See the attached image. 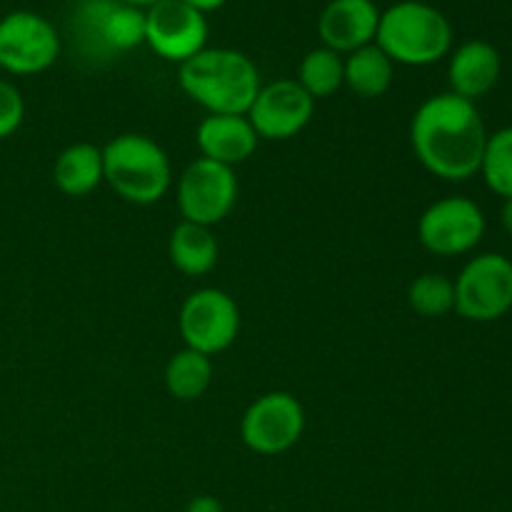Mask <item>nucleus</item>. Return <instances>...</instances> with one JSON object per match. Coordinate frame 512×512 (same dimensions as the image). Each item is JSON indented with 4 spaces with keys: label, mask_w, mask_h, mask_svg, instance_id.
I'll use <instances>...</instances> for the list:
<instances>
[{
    "label": "nucleus",
    "mask_w": 512,
    "mask_h": 512,
    "mask_svg": "<svg viewBox=\"0 0 512 512\" xmlns=\"http://www.w3.org/2000/svg\"><path fill=\"white\" fill-rule=\"evenodd\" d=\"M178 83L208 115H248L263 88L253 60L235 48H205L178 68Z\"/></svg>",
    "instance_id": "2"
},
{
    "label": "nucleus",
    "mask_w": 512,
    "mask_h": 512,
    "mask_svg": "<svg viewBox=\"0 0 512 512\" xmlns=\"http://www.w3.org/2000/svg\"><path fill=\"white\" fill-rule=\"evenodd\" d=\"M170 263L183 275L198 278L210 273L218 263V240L213 238L210 228L183 220L175 225L168 240Z\"/></svg>",
    "instance_id": "18"
},
{
    "label": "nucleus",
    "mask_w": 512,
    "mask_h": 512,
    "mask_svg": "<svg viewBox=\"0 0 512 512\" xmlns=\"http://www.w3.org/2000/svg\"><path fill=\"white\" fill-rule=\"evenodd\" d=\"M120 3H128V5H135V8H143V10H148L150 5L160 3V0H120Z\"/></svg>",
    "instance_id": "28"
},
{
    "label": "nucleus",
    "mask_w": 512,
    "mask_h": 512,
    "mask_svg": "<svg viewBox=\"0 0 512 512\" xmlns=\"http://www.w3.org/2000/svg\"><path fill=\"white\" fill-rule=\"evenodd\" d=\"M305 410L285 390L260 395L240 420V438L258 455H283L303 438Z\"/></svg>",
    "instance_id": "9"
},
{
    "label": "nucleus",
    "mask_w": 512,
    "mask_h": 512,
    "mask_svg": "<svg viewBox=\"0 0 512 512\" xmlns=\"http://www.w3.org/2000/svg\"><path fill=\"white\" fill-rule=\"evenodd\" d=\"M315 100L300 88L298 80H275L263 85L248 110V120L258 138L288 140L295 138L310 123Z\"/></svg>",
    "instance_id": "13"
},
{
    "label": "nucleus",
    "mask_w": 512,
    "mask_h": 512,
    "mask_svg": "<svg viewBox=\"0 0 512 512\" xmlns=\"http://www.w3.org/2000/svg\"><path fill=\"white\" fill-rule=\"evenodd\" d=\"M478 173H483L485 185L495 195L505 200L512 198V125L488 135Z\"/></svg>",
    "instance_id": "22"
},
{
    "label": "nucleus",
    "mask_w": 512,
    "mask_h": 512,
    "mask_svg": "<svg viewBox=\"0 0 512 512\" xmlns=\"http://www.w3.org/2000/svg\"><path fill=\"white\" fill-rule=\"evenodd\" d=\"M53 180L60 193L70 198H85L103 178V148L93 143H75L55 158Z\"/></svg>",
    "instance_id": "17"
},
{
    "label": "nucleus",
    "mask_w": 512,
    "mask_h": 512,
    "mask_svg": "<svg viewBox=\"0 0 512 512\" xmlns=\"http://www.w3.org/2000/svg\"><path fill=\"white\" fill-rule=\"evenodd\" d=\"M298 83L313 100L330 98L345 85V58L328 48L310 50L300 60Z\"/></svg>",
    "instance_id": "21"
},
{
    "label": "nucleus",
    "mask_w": 512,
    "mask_h": 512,
    "mask_svg": "<svg viewBox=\"0 0 512 512\" xmlns=\"http://www.w3.org/2000/svg\"><path fill=\"white\" fill-rule=\"evenodd\" d=\"M183 3H188L190 8H195V10H198V13L208 15V13H215V10L223 8V5L228 3V0H183Z\"/></svg>",
    "instance_id": "26"
},
{
    "label": "nucleus",
    "mask_w": 512,
    "mask_h": 512,
    "mask_svg": "<svg viewBox=\"0 0 512 512\" xmlns=\"http://www.w3.org/2000/svg\"><path fill=\"white\" fill-rule=\"evenodd\" d=\"M485 235V215L463 195L435 200L418 220V238L425 250L443 258L470 253Z\"/></svg>",
    "instance_id": "12"
},
{
    "label": "nucleus",
    "mask_w": 512,
    "mask_h": 512,
    "mask_svg": "<svg viewBox=\"0 0 512 512\" xmlns=\"http://www.w3.org/2000/svg\"><path fill=\"white\" fill-rule=\"evenodd\" d=\"M455 313L473 323H493L512 308V263L500 253L470 260L455 280Z\"/></svg>",
    "instance_id": "7"
},
{
    "label": "nucleus",
    "mask_w": 512,
    "mask_h": 512,
    "mask_svg": "<svg viewBox=\"0 0 512 512\" xmlns=\"http://www.w3.org/2000/svg\"><path fill=\"white\" fill-rule=\"evenodd\" d=\"M70 28L83 58L108 63L145 45V10L120 0H80Z\"/></svg>",
    "instance_id": "5"
},
{
    "label": "nucleus",
    "mask_w": 512,
    "mask_h": 512,
    "mask_svg": "<svg viewBox=\"0 0 512 512\" xmlns=\"http://www.w3.org/2000/svg\"><path fill=\"white\" fill-rule=\"evenodd\" d=\"M500 218H503V225H505V230H508V233L512 235V198L505 200V205H503V213H500Z\"/></svg>",
    "instance_id": "27"
},
{
    "label": "nucleus",
    "mask_w": 512,
    "mask_h": 512,
    "mask_svg": "<svg viewBox=\"0 0 512 512\" xmlns=\"http://www.w3.org/2000/svg\"><path fill=\"white\" fill-rule=\"evenodd\" d=\"M60 33L33 10L0 15V70L10 75H38L58 60Z\"/></svg>",
    "instance_id": "6"
},
{
    "label": "nucleus",
    "mask_w": 512,
    "mask_h": 512,
    "mask_svg": "<svg viewBox=\"0 0 512 512\" xmlns=\"http://www.w3.org/2000/svg\"><path fill=\"white\" fill-rule=\"evenodd\" d=\"M238 200V178L228 165L198 158L178 180V208L183 220L213 228L230 215Z\"/></svg>",
    "instance_id": "10"
},
{
    "label": "nucleus",
    "mask_w": 512,
    "mask_h": 512,
    "mask_svg": "<svg viewBox=\"0 0 512 512\" xmlns=\"http://www.w3.org/2000/svg\"><path fill=\"white\" fill-rule=\"evenodd\" d=\"M410 143L428 173L460 183L480 170L488 130L473 100L440 93L415 110Z\"/></svg>",
    "instance_id": "1"
},
{
    "label": "nucleus",
    "mask_w": 512,
    "mask_h": 512,
    "mask_svg": "<svg viewBox=\"0 0 512 512\" xmlns=\"http://www.w3.org/2000/svg\"><path fill=\"white\" fill-rule=\"evenodd\" d=\"M375 45L395 65L425 68L453 50V25L435 5L400 0L380 13Z\"/></svg>",
    "instance_id": "3"
},
{
    "label": "nucleus",
    "mask_w": 512,
    "mask_h": 512,
    "mask_svg": "<svg viewBox=\"0 0 512 512\" xmlns=\"http://www.w3.org/2000/svg\"><path fill=\"white\" fill-rule=\"evenodd\" d=\"M503 73L500 50L488 40H465L450 53L448 80L450 93L465 100H478L495 88Z\"/></svg>",
    "instance_id": "15"
},
{
    "label": "nucleus",
    "mask_w": 512,
    "mask_h": 512,
    "mask_svg": "<svg viewBox=\"0 0 512 512\" xmlns=\"http://www.w3.org/2000/svg\"><path fill=\"white\" fill-rule=\"evenodd\" d=\"M208 15L183 0H160L145 10V45L158 58L183 65L208 48Z\"/></svg>",
    "instance_id": "11"
},
{
    "label": "nucleus",
    "mask_w": 512,
    "mask_h": 512,
    "mask_svg": "<svg viewBox=\"0 0 512 512\" xmlns=\"http://www.w3.org/2000/svg\"><path fill=\"white\" fill-rule=\"evenodd\" d=\"M395 63L375 43L345 55V85L365 100L380 98L390 90Z\"/></svg>",
    "instance_id": "19"
},
{
    "label": "nucleus",
    "mask_w": 512,
    "mask_h": 512,
    "mask_svg": "<svg viewBox=\"0 0 512 512\" xmlns=\"http://www.w3.org/2000/svg\"><path fill=\"white\" fill-rule=\"evenodd\" d=\"M213 383V360L198 350L183 348L168 360L165 368V388L180 403H193L203 398Z\"/></svg>",
    "instance_id": "20"
},
{
    "label": "nucleus",
    "mask_w": 512,
    "mask_h": 512,
    "mask_svg": "<svg viewBox=\"0 0 512 512\" xmlns=\"http://www.w3.org/2000/svg\"><path fill=\"white\" fill-rule=\"evenodd\" d=\"M383 10L375 0H330L318 18V35L323 48L350 55L375 43Z\"/></svg>",
    "instance_id": "14"
},
{
    "label": "nucleus",
    "mask_w": 512,
    "mask_h": 512,
    "mask_svg": "<svg viewBox=\"0 0 512 512\" xmlns=\"http://www.w3.org/2000/svg\"><path fill=\"white\" fill-rule=\"evenodd\" d=\"M185 512H225V508L218 498H213V495H198V498L190 500Z\"/></svg>",
    "instance_id": "25"
},
{
    "label": "nucleus",
    "mask_w": 512,
    "mask_h": 512,
    "mask_svg": "<svg viewBox=\"0 0 512 512\" xmlns=\"http://www.w3.org/2000/svg\"><path fill=\"white\" fill-rule=\"evenodd\" d=\"M258 140L248 115H208L195 130L200 158L228 168L245 163L258 148Z\"/></svg>",
    "instance_id": "16"
},
{
    "label": "nucleus",
    "mask_w": 512,
    "mask_h": 512,
    "mask_svg": "<svg viewBox=\"0 0 512 512\" xmlns=\"http://www.w3.org/2000/svg\"><path fill=\"white\" fill-rule=\"evenodd\" d=\"M103 178L133 205H153L173 183L168 153L143 133L115 135L103 148Z\"/></svg>",
    "instance_id": "4"
},
{
    "label": "nucleus",
    "mask_w": 512,
    "mask_h": 512,
    "mask_svg": "<svg viewBox=\"0 0 512 512\" xmlns=\"http://www.w3.org/2000/svg\"><path fill=\"white\" fill-rule=\"evenodd\" d=\"M408 303L420 318H443L455 310V285L440 273H423L408 288Z\"/></svg>",
    "instance_id": "23"
},
{
    "label": "nucleus",
    "mask_w": 512,
    "mask_h": 512,
    "mask_svg": "<svg viewBox=\"0 0 512 512\" xmlns=\"http://www.w3.org/2000/svg\"><path fill=\"white\" fill-rule=\"evenodd\" d=\"M185 348L213 355L223 353L240 333V310L225 290L200 288L185 298L178 318Z\"/></svg>",
    "instance_id": "8"
},
{
    "label": "nucleus",
    "mask_w": 512,
    "mask_h": 512,
    "mask_svg": "<svg viewBox=\"0 0 512 512\" xmlns=\"http://www.w3.org/2000/svg\"><path fill=\"white\" fill-rule=\"evenodd\" d=\"M25 120V98L15 83L0 78V140L10 138Z\"/></svg>",
    "instance_id": "24"
}]
</instances>
